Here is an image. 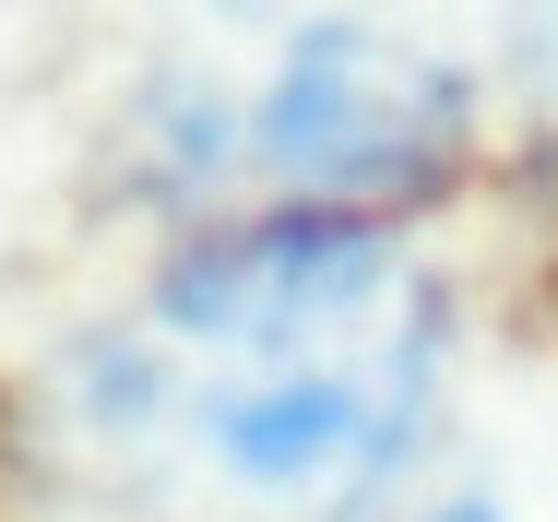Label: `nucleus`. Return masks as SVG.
<instances>
[{
	"label": "nucleus",
	"instance_id": "nucleus-2",
	"mask_svg": "<svg viewBox=\"0 0 558 522\" xmlns=\"http://www.w3.org/2000/svg\"><path fill=\"white\" fill-rule=\"evenodd\" d=\"M250 155L298 179L310 214L428 191L463 155V72L380 24H310L250 96Z\"/></svg>",
	"mask_w": 558,
	"mask_h": 522
},
{
	"label": "nucleus",
	"instance_id": "nucleus-1",
	"mask_svg": "<svg viewBox=\"0 0 558 522\" xmlns=\"http://www.w3.org/2000/svg\"><path fill=\"white\" fill-rule=\"evenodd\" d=\"M167 416L250 499H368L440 392V286L368 214L226 226L155 286Z\"/></svg>",
	"mask_w": 558,
	"mask_h": 522
}]
</instances>
